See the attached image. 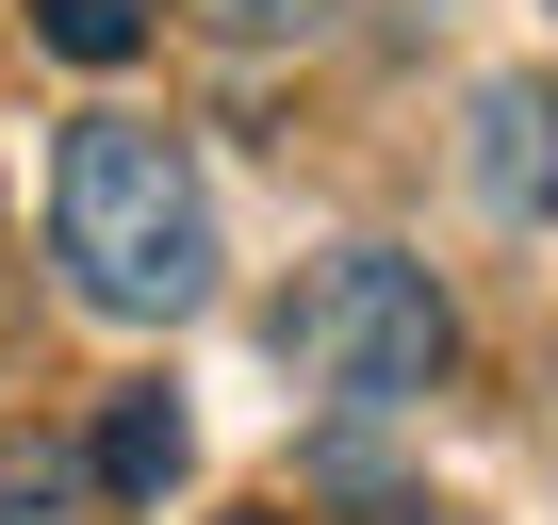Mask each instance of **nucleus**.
<instances>
[{"label":"nucleus","instance_id":"1","mask_svg":"<svg viewBox=\"0 0 558 525\" xmlns=\"http://www.w3.org/2000/svg\"><path fill=\"white\" fill-rule=\"evenodd\" d=\"M50 246H66L83 313H116V329L197 313V296H214V197H197L181 132H148V115H83V132L50 148Z\"/></svg>","mask_w":558,"mask_h":525},{"label":"nucleus","instance_id":"2","mask_svg":"<svg viewBox=\"0 0 558 525\" xmlns=\"http://www.w3.org/2000/svg\"><path fill=\"white\" fill-rule=\"evenodd\" d=\"M279 362H296V394L329 411H411L444 362H460V313L411 246H329L296 296H279Z\"/></svg>","mask_w":558,"mask_h":525},{"label":"nucleus","instance_id":"3","mask_svg":"<svg viewBox=\"0 0 558 525\" xmlns=\"http://www.w3.org/2000/svg\"><path fill=\"white\" fill-rule=\"evenodd\" d=\"M181 460H197V427H181V394H116V411H99V443H83V476H99V509H165V492H181Z\"/></svg>","mask_w":558,"mask_h":525},{"label":"nucleus","instance_id":"4","mask_svg":"<svg viewBox=\"0 0 558 525\" xmlns=\"http://www.w3.org/2000/svg\"><path fill=\"white\" fill-rule=\"evenodd\" d=\"M0 525H99V476L66 427H0Z\"/></svg>","mask_w":558,"mask_h":525},{"label":"nucleus","instance_id":"5","mask_svg":"<svg viewBox=\"0 0 558 525\" xmlns=\"http://www.w3.org/2000/svg\"><path fill=\"white\" fill-rule=\"evenodd\" d=\"M476 197L493 213H542V83H493L476 99Z\"/></svg>","mask_w":558,"mask_h":525},{"label":"nucleus","instance_id":"6","mask_svg":"<svg viewBox=\"0 0 558 525\" xmlns=\"http://www.w3.org/2000/svg\"><path fill=\"white\" fill-rule=\"evenodd\" d=\"M34 34H50L66 66H132V50H148V0H34Z\"/></svg>","mask_w":558,"mask_h":525},{"label":"nucleus","instance_id":"7","mask_svg":"<svg viewBox=\"0 0 558 525\" xmlns=\"http://www.w3.org/2000/svg\"><path fill=\"white\" fill-rule=\"evenodd\" d=\"M197 17H214V34H246V50H263V34H313V17H329V0H197Z\"/></svg>","mask_w":558,"mask_h":525},{"label":"nucleus","instance_id":"8","mask_svg":"<svg viewBox=\"0 0 558 525\" xmlns=\"http://www.w3.org/2000/svg\"><path fill=\"white\" fill-rule=\"evenodd\" d=\"M230 525H296V509H230Z\"/></svg>","mask_w":558,"mask_h":525},{"label":"nucleus","instance_id":"9","mask_svg":"<svg viewBox=\"0 0 558 525\" xmlns=\"http://www.w3.org/2000/svg\"><path fill=\"white\" fill-rule=\"evenodd\" d=\"M411 525H444V509H411Z\"/></svg>","mask_w":558,"mask_h":525}]
</instances>
